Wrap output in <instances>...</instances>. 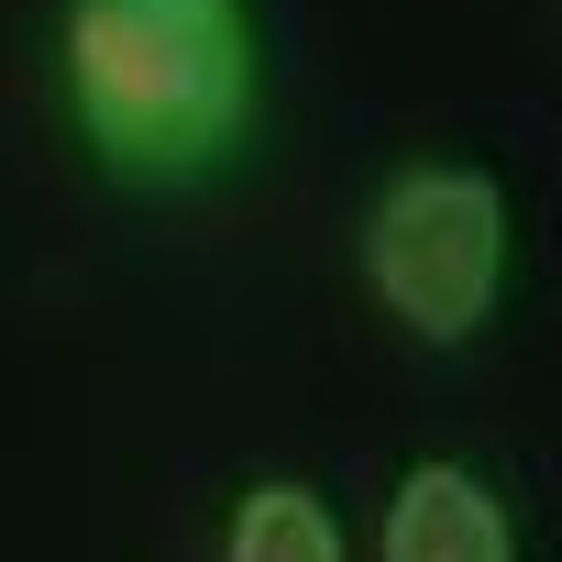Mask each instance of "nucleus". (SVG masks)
Instances as JSON below:
<instances>
[{"mask_svg":"<svg viewBox=\"0 0 562 562\" xmlns=\"http://www.w3.org/2000/svg\"><path fill=\"white\" fill-rule=\"evenodd\" d=\"M56 56L89 155L133 188H199L265 122V45L243 0H67Z\"/></svg>","mask_w":562,"mask_h":562,"instance_id":"obj_1","label":"nucleus"},{"mask_svg":"<svg viewBox=\"0 0 562 562\" xmlns=\"http://www.w3.org/2000/svg\"><path fill=\"white\" fill-rule=\"evenodd\" d=\"M386 562H518L507 496L474 463H408L386 496Z\"/></svg>","mask_w":562,"mask_h":562,"instance_id":"obj_3","label":"nucleus"},{"mask_svg":"<svg viewBox=\"0 0 562 562\" xmlns=\"http://www.w3.org/2000/svg\"><path fill=\"white\" fill-rule=\"evenodd\" d=\"M364 276L419 342H474L507 288V188L485 166H408L364 210Z\"/></svg>","mask_w":562,"mask_h":562,"instance_id":"obj_2","label":"nucleus"},{"mask_svg":"<svg viewBox=\"0 0 562 562\" xmlns=\"http://www.w3.org/2000/svg\"><path fill=\"white\" fill-rule=\"evenodd\" d=\"M221 562H342V529H331V507L310 496V485H254L243 507H232V529H221Z\"/></svg>","mask_w":562,"mask_h":562,"instance_id":"obj_4","label":"nucleus"}]
</instances>
